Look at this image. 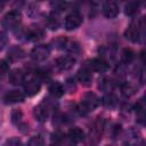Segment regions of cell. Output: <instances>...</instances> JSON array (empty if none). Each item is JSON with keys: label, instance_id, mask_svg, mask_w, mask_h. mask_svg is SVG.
Masks as SVG:
<instances>
[{"label": "cell", "instance_id": "obj_1", "mask_svg": "<svg viewBox=\"0 0 146 146\" xmlns=\"http://www.w3.org/2000/svg\"><path fill=\"white\" fill-rule=\"evenodd\" d=\"M105 128V121L103 117H97V120L94 122L89 135L87 137V146H97L100 138H102V133L104 131Z\"/></svg>", "mask_w": 146, "mask_h": 146}, {"label": "cell", "instance_id": "obj_2", "mask_svg": "<svg viewBox=\"0 0 146 146\" xmlns=\"http://www.w3.org/2000/svg\"><path fill=\"white\" fill-rule=\"evenodd\" d=\"M98 104H99L98 97L94 92H87L83 96L82 100H81V104H80L79 110H80V112L82 114H87V113L94 111L98 106Z\"/></svg>", "mask_w": 146, "mask_h": 146}, {"label": "cell", "instance_id": "obj_3", "mask_svg": "<svg viewBox=\"0 0 146 146\" xmlns=\"http://www.w3.org/2000/svg\"><path fill=\"white\" fill-rule=\"evenodd\" d=\"M55 43L57 44V47L59 49L66 50L68 52H72V54L80 52V44L76 41L72 40V39H68V38H65V36H59L58 39H56Z\"/></svg>", "mask_w": 146, "mask_h": 146}, {"label": "cell", "instance_id": "obj_4", "mask_svg": "<svg viewBox=\"0 0 146 146\" xmlns=\"http://www.w3.org/2000/svg\"><path fill=\"white\" fill-rule=\"evenodd\" d=\"M22 19V15L18 10H11L9 13H7L3 16L2 19V25L6 29H15L17 27V25L21 23Z\"/></svg>", "mask_w": 146, "mask_h": 146}, {"label": "cell", "instance_id": "obj_5", "mask_svg": "<svg viewBox=\"0 0 146 146\" xmlns=\"http://www.w3.org/2000/svg\"><path fill=\"white\" fill-rule=\"evenodd\" d=\"M50 55V47L48 44H38L31 50V58L34 62H42Z\"/></svg>", "mask_w": 146, "mask_h": 146}, {"label": "cell", "instance_id": "obj_6", "mask_svg": "<svg viewBox=\"0 0 146 146\" xmlns=\"http://www.w3.org/2000/svg\"><path fill=\"white\" fill-rule=\"evenodd\" d=\"M82 21H83L82 15L79 11L74 10V11L70 13L66 16V18H65V29L68 30V31L74 30V29L79 27L82 24Z\"/></svg>", "mask_w": 146, "mask_h": 146}, {"label": "cell", "instance_id": "obj_7", "mask_svg": "<svg viewBox=\"0 0 146 146\" xmlns=\"http://www.w3.org/2000/svg\"><path fill=\"white\" fill-rule=\"evenodd\" d=\"M76 78H78L79 82H80L82 86H84V87L90 86V84H91V82H92V74H91V70H90L87 65H86V66H83L82 68H80V70L78 71V75H76Z\"/></svg>", "mask_w": 146, "mask_h": 146}, {"label": "cell", "instance_id": "obj_8", "mask_svg": "<svg viewBox=\"0 0 146 146\" xmlns=\"http://www.w3.org/2000/svg\"><path fill=\"white\" fill-rule=\"evenodd\" d=\"M74 64H75V59L71 56H62L56 59V67L60 72L71 70L74 66Z\"/></svg>", "mask_w": 146, "mask_h": 146}, {"label": "cell", "instance_id": "obj_9", "mask_svg": "<svg viewBox=\"0 0 146 146\" xmlns=\"http://www.w3.org/2000/svg\"><path fill=\"white\" fill-rule=\"evenodd\" d=\"M103 14L107 18H114L119 14V6L114 1H106L103 3Z\"/></svg>", "mask_w": 146, "mask_h": 146}, {"label": "cell", "instance_id": "obj_10", "mask_svg": "<svg viewBox=\"0 0 146 146\" xmlns=\"http://www.w3.org/2000/svg\"><path fill=\"white\" fill-rule=\"evenodd\" d=\"M87 66H88L91 71H94V72L103 73V72H105V71L107 70L108 64H107V62H106L105 59H103V58H94V59H91V60L88 62Z\"/></svg>", "mask_w": 146, "mask_h": 146}, {"label": "cell", "instance_id": "obj_11", "mask_svg": "<svg viewBox=\"0 0 146 146\" xmlns=\"http://www.w3.org/2000/svg\"><path fill=\"white\" fill-rule=\"evenodd\" d=\"M40 89H41V84L35 79H30L24 83V91L27 96H34L39 94Z\"/></svg>", "mask_w": 146, "mask_h": 146}, {"label": "cell", "instance_id": "obj_12", "mask_svg": "<svg viewBox=\"0 0 146 146\" xmlns=\"http://www.w3.org/2000/svg\"><path fill=\"white\" fill-rule=\"evenodd\" d=\"M33 115L39 122H46L49 116V108L46 104H40L34 107Z\"/></svg>", "mask_w": 146, "mask_h": 146}, {"label": "cell", "instance_id": "obj_13", "mask_svg": "<svg viewBox=\"0 0 146 146\" xmlns=\"http://www.w3.org/2000/svg\"><path fill=\"white\" fill-rule=\"evenodd\" d=\"M139 34H140V27L133 22L128 26V29L124 32V36L132 42H137L139 40Z\"/></svg>", "mask_w": 146, "mask_h": 146}, {"label": "cell", "instance_id": "obj_14", "mask_svg": "<svg viewBox=\"0 0 146 146\" xmlns=\"http://www.w3.org/2000/svg\"><path fill=\"white\" fill-rule=\"evenodd\" d=\"M43 35H44V32L39 26H30L25 32V36L30 41H39L43 38Z\"/></svg>", "mask_w": 146, "mask_h": 146}, {"label": "cell", "instance_id": "obj_15", "mask_svg": "<svg viewBox=\"0 0 146 146\" xmlns=\"http://www.w3.org/2000/svg\"><path fill=\"white\" fill-rule=\"evenodd\" d=\"M25 98L24 94L19 90H11L9 92H7L3 97L5 104H15V103H19L23 102Z\"/></svg>", "mask_w": 146, "mask_h": 146}, {"label": "cell", "instance_id": "obj_16", "mask_svg": "<svg viewBox=\"0 0 146 146\" xmlns=\"http://www.w3.org/2000/svg\"><path fill=\"white\" fill-rule=\"evenodd\" d=\"M136 111V117L137 121L139 123H144L146 124V100L145 99H140L135 107Z\"/></svg>", "mask_w": 146, "mask_h": 146}, {"label": "cell", "instance_id": "obj_17", "mask_svg": "<svg viewBox=\"0 0 146 146\" xmlns=\"http://www.w3.org/2000/svg\"><path fill=\"white\" fill-rule=\"evenodd\" d=\"M24 78L25 76H24L23 71L21 68H15L9 73L8 81H9V83H11L14 86H17V84H21V83L24 82Z\"/></svg>", "mask_w": 146, "mask_h": 146}, {"label": "cell", "instance_id": "obj_18", "mask_svg": "<svg viewBox=\"0 0 146 146\" xmlns=\"http://www.w3.org/2000/svg\"><path fill=\"white\" fill-rule=\"evenodd\" d=\"M68 138L73 143H81L82 140H84L86 137H84V132L82 129L78 127H73L68 130Z\"/></svg>", "mask_w": 146, "mask_h": 146}, {"label": "cell", "instance_id": "obj_19", "mask_svg": "<svg viewBox=\"0 0 146 146\" xmlns=\"http://www.w3.org/2000/svg\"><path fill=\"white\" fill-rule=\"evenodd\" d=\"M140 143V133L133 129H131L124 140V144L127 146H138V144Z\"/></svg>", "mask_w": 146, "mask_h": 146}, {"label": "cell", "instance_id": "obj_20", "mask_svg": "<svg viewBox=\"0 0 146 146\" xmlns=\"http://www.w3.org/2000/svg\"><path fill=\"white\" fill-rule=\"evenodd\" d=\"M64 87L58 82V81H54L49 84V92L51 96L56 97V98H59L64 95Z\"/></svg>", "mask_w": 146, "mask_h": 146}, {"label": "cell", "instance_id": "obj_21", "mask_svg": "<svg viewBox=\"0 0 146 146\" xmlns=\"http://www.w3.org/2000/svg\"><path fill=\"white\" fill-rule=\"evenodd\" d=\"M25 56V52L19 47H11L8 50V58L10 60H19Z\"/></svg>", "mask_w": 146, "mask_h": 146}, {"label": "cell", "instance_id": "obj_22", "mask_svg": "<svg viewBox=\"0 0 146 146\" xmlns=\"http://www.w3.org/2000/svg\"><path fill=\"white\" fill-rule=\"evenodd\" d=\"M11 120L18 127V128H26V123L24 122V117H23V113L21 110H15L11 113Z\"/></svg>", "mask_w": 146, "mask_h": 146}, {"label": "cell", "instance_id": "obj_23", "mask_svg": "<svg viewBox=\"0 0 146 146\" xmlns=\"http://www.w3.org/2000/svg\"><path fill=\"white\" fill-rule=\"evenodd\" d=\"M139 6H140L139 2H137V1H130V2H128L124 6V13H125V15H128V16L136 15L138 13V10H139Z\"/></svg>", "mask_w": 146, "mask_h": 146}, {"label": "cell", "instance_id": "obj_24", "mask_svg": "<svg viewBox=\"0 0 146 146\" xmlns=\"http://www.w3.org/2000/svg\"><path fill=\"white\" fill-rule=\"evenodd\" d=\"M98 87H99V89H102L104 91H111L114 87V82L108 78H103L102 80H99Z\"/></svg>", "mask_w": 146, "mask_h": 146}, {"label": "cell", "instance_id": "obj_25", "mask_svg": "<svg viewBox=\"0 0 146 146\" xmlns=\"http://www.w3.org/2000/svg\"><path fill=\"white\" fill-rule=\"evenodd\" d=\"M102 103H103V105L105 106V107H110V108H113V107H115L116 106V104H117V100H116V98L113 96V95H106L103 99H102Z\"/></svg>", "mask_w": 146, "mask_h": 146}, {"label": "cell", "instance_id": "obj_26", "mask_svg": "<svg viewBox=\"0 0 146 146\" xmlns=\"http://www.w3.org/2000/svg\"><path fill=\"white\" fill-rule=\"evenodd\" d=\"M121 91H122V95L125 96V97H131L132 95H135L136 92V88L130 84V83H124L121 88Z\"/></svg>", "mask_w": 146, "mask_h": 146}, {"label": "cell", "instance_id": "obj_27", "mask_svg": "<svg viewBox=\"0 0 146 146\" xmlns=\"http://www.w3.org/2000/svg\"><path fill=\"white\" fill-rule=\"evenodd\" d=\"M122 62L123 63H125V64H129L132 59H133V57H135V54H133V51L131 50V49H124L123 51H122Z\"/></svg>", "mask_w": 146, "mask_h": 146}, {"label": "cell", "instance_id": "obj_28", "mask_svg": "<svg viewBox=\"0 0 146 146\" xmlns=\"http://www.w3.org/2000/svg\"><path fill=\"white\" fill-rule=\"evenodd\" d=\"M64 89L67 91V92H75L76 90V86H75V82H74V79H67L66 82H65V86H64Z\"/></svg>", "mask_w": 146, "mask_h": 146}, {"label": "cell", "instance_id": "obj_29", "mask_svg": "<svg viewBox=\"0 0 146 146\" xmlns=\"http://www.w3.org/2000/svg\"><path fill=\"white\" fill-rule=\"evenodd\" d=\"M47 25L51 29V30H56L58 27V18L56 16H54V14H51L48 19H47Z\"/></svg>", "mask_w": 146, "mask_h": 146}, {"label": "cell", "instance_id": "obj_30", "mask_svg": "<svg viewBox=\"0 0 146 146\" xmlns=\"http://www.w3.org/2000/svg\"><path fill=\"white\" fill-rule=\"evenodd\" d=\"M27 146H44V143H43V139L40 136H35V137H32L29 140Z\"/></svg>", "mask_w": 146, "mask_h": 146}, {"label": "cell", "instance_id": "obj_31", "mask_svg": "<svg viewBox=\"0 0 146 146\" xmlns=\"http://www.w3.org/2000/svg\"><path fill=\"white\" fill-rule=\"evenodd\" d=\"M3 146H23V143L17 137H11L5 141Z\"/></svg>", "mask_w": 146, "mask_h": 146}, {"label": "cell", "instance_id": "obj_32", "mask_svg": "<svg viewBox=\"0 0 146 146\" xmlns=\"http://www.w3.org/2000/svg\"><path fill=\"white\" fill-rule=\"evenodd\" d=\"M9 71V64L7 63L6 59H1L0 62V73H1V76H5Z\"/></svg>", "mask_w": 146, "mask_h": 146}, {"label": "cell", "instance_id": "obj_33", "mask_svg": "<svg viewBox=\"0 0 146 146\" xmlns=\"http://www.w3.org/2000/svg\"><path fill=\"white\" fill-rule=\"evenodd\" d=\"M36 75H38L41 80H48V79L50 78V73H49L48 71H46V70H39V71L36 72Z\"/></svg>", "mask_w": 146, "mask_h": 146}, {"label": "cell", "instance_id": "obj_34", "mask_svg": "<svg viewBox=\"0 0 146 146\" xmlns=\"http://www.w3.org/2000/svg\"><path fill=\"white\" fill-rule=\"evenodd\" d=\"M138 78H139V82H140V84H146V67L140 70Z\"/></svg>", "mask_w": 146, "mask_h": 146}, {"label": "cell", "instance_id": "obj_35", "mask_svg": "<svg viewBox=\"0 0 146 146\" xmlns=\"http://www.w3.org/2000/svg\"><path fill=\"white\" fill-rule=\"evenodd\" d=\"M139 27L146 32V16H144V17L140 19V23H139Z\"/></svg>", "mask_w": 146, "mask_h": 146}, {"label": "cell", "instance_id": "obj_36", "mask_svg": "<svg viewBox=\"0 0 146 146\" xmlns=\"http://www.w3.org/2000/svg\"><path fill=\"white\" fill-rule=\"evenodd\" d=\"M140 60L144 63V64H146V50H143V51H140Z\"/></svg>", "mask_w": 146, "mask_h": 146}, {"label": "cell", "instance_id": "obj_37", "mask_svg": "<svg viewBox=\"0 0 146 146\" xmlns=\"http://www.w3.org/2000/svg\"><path fill=\"white\" fill-rule=\"evenodd\" d=\"M1 39H2V42H1V47L3 48V47H5V42H6V34H5V32H1Z\"/></svg>", "mask_w": 146, "mask_h": 146}, {"label": "cell", "instance_id": "obj_38", "mask_svg": "<svg viewBox=\"0 0 146 146\" xmlns=\"http://www.w3.org/2000/svg\"><path fill=\"white\" fill-rule=\"evenodd\" d=\"M145 100H146V92H145Z\"/></svg>", "mask_w": 146, "mask_h": 146}, {"label": "cell", "instance_id": "obj_39", "mask_svg": "<svg viewBox=\"0 0 146 146\" xmlns=\"http://www.w3.org/2000/svg\"><path fill=\"white\" fill-rule=\"evenodd\" d=\"M51 146H57V145H51Z\"/></svg>", "mask_w": 146, "mask_h": 146}, {"label": "cell", "instance_id": "obj_40", "mask_svg": "<svg viewBox=\"0 0 146 146\" xmlns=\"http://www.w3.org/2000/svg\"><path fill=\"white\" fill-rule=\"evenodd\" d=\"M141 146H146V145H141Z\"/></svg>", "mask_w": 146, "mask_h": 146}, {"label": "cell", "instance_id": "obj_41", "mask_svg": "<svg viewBox=\"0 0 146 146\" xmlns=\"http://www.w3.org/2000/svg\"><path fill=\"white\" fill-rule=\"evenodd\" d=\"M107 146H111V145H107Z\"/></svg>", "mask_w": 146, "mask_h": 146}]
</instances>
